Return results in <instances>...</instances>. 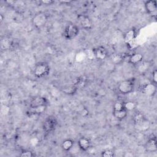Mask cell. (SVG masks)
<instances>
[{
	"mask_svg": "<svg viewBox=\"0 0 157 157\" xmlns=\"http://www.w3.org/2000/svg\"><path fill=\"white\" fill-rule=\"evenodd\" d=\"M57 124V120L54 117H47L43 123L42 128L44 131L46 133H50L53 131Z\"/></svg>",
	"mask_w": 157,
	"mask_h": 157,
	"instance_id": "cell-5",
	"label": "cell"
},
{
	"mask_svg": "<svg viewBox=\"0 0 157 157\" xmlns=\"http://www.w3.org/2000/svg\"><path fill=\"white\" fill-rule=\"evenodd\" d=\"M47 99L42 96H36L33 98L29 102V107L34 108L40 105H47Z\"/></svg>",
	"mask_w": 157,
	"mask_h": 157,
	"instance_id": "cell-9",
	"label": "cell"
},
{
	"mask_svg": "<svg viewBox=\"0 0 157 157\" xmlns=\"http://www.w3.org/2000/svg\"><path fill=\"white\" fill-rule=\"evenodd\" d=\"M113 110H119L124 109V105H123V102L121 101H117L114 103L113 106Z\"/></svg>",
	"mask_w": 157,
	"mask_h": 157,
	"instance_id": "cell-28",
	"label": "cell"
},
{
	"mask_svg": "<svg viewBox=\"0 0 157 157\" xmlns=\"http://www.w3.org/2000/svg\"><path fill=\"white\" fill-rule=\"evenodd\" d=\"M156 85L151 83H146L141 86L140 90L142 93L147 96H152L155 94L156 92Z\"/></svg>",
	"mask_w": 157,
	"mask_h": 157,
	"instance_id": "cell-6",
	"label": "cell"
},
{
	"mask_svg": "<svg viewBox=\"0 0 157 157\" xmlns=\"http://www.w3.org/2000/svg\"><path fill=\"white\" fill-rule=\"evenodd\" d=\"M137 66H138V71L140 72H144L148 70V69L150 66V64L147 61H142L139 64H138Z\"/></svg>",
	"mask_w": 157,
	"mask_h": 157,
	"instance_id": "cell-22",
	"label": "cell"
},
{
	"mask_svg": "<svg viewBox=\"0 0 157 157\" xmlns=\"http://www.w3.org/2000/svg\"><path fill=\"white\" fill-rule=\"evenodd\" d=\"M47 21L48 16L43 12L36 13L31 19L32 25L36 29H40L43 28L46 25Z\"/></svg>",
	"mask_w": 157,
	"mask_h": 157,
	"instance_id": "cell-2",
	"label": "cell"
},
{
	"mask_svg": "<svg viewBox=\"0 0 157 157\" xmlns=\"http://www.w3.org/2000/svg\"><path fill=\"white\" fill-rule=\"evenodd\" d=\"M145 118V117L144 116V115L140 113V112H137L136 113H135V115H134L133 117V118H132V120H133V122L134 123H137L140 120H142V119H144Z\"/></svg>",
	"mask_w": 157,
	"mask_h": 157,
	"instance_id": "cell-25",
	"label": "cell"
},
{
	"mask_svg": "<svg viewBox=\"0 0 157 157\" xmlns=\"http://www.w3.org/2000/svg\"><path fill=\"white\" fill-rule=\"evenodd\" d=\"M47 109V105H40L34 108H30L29 115H39L43 113Z\"/></svg>",
	"mask_w": 157,
	"mask_h": 157,
	"instance_id": "cell-16",
	"label": "cell"
},
{
	"mask_svg": "<svg viewBox=\"0 0 157 157\" xmlns=\"http://www.w3.org/2000/svg\"><path fill=\"white\" fill-rule=\"evenodd\" d=\"M112 115L117 120H122L127 117L128 112L124 109L119 110H113Z\"/></svg>",
	"mask_w": 157,
	"mask_h": 157,
	"instance_id": "cell-15",
	"label": "cell"
},
{
	"mask_svg": "<svg viewBox=\"0 0 157 157\" xmlns=\"http://www.w3.org/2000/svg\"><path fill=\"white\" fill-rule=\"evenodd\" d=\"M78 23L82 28L89 30L92 28V21L90 17L85 15H79L77 17Z\"/></svg>",
	"mask_w": 157,
	"mask_h": 157,
	"instance_id": "cell-7",
	"label": "cell"
},
{
	"mask_svg": "<svg viewBox=\"0 0 157 157\" xmlns=\"http://www.w3.org/2000/svg\"><path fill=\"white\" fill-rule=\"evenodd\" d=\"M145 9L147 12L152 15H156V10H157V5L156 2L154 0H149L145 2L144 4Z\"/></svg>",
	"mask_w": 157,
	"mask_h": 157,
	"instance_id": "cell-10",
	"label": "cell"
},
{
	"mask_svg": "<svg viewBox=\"0 0 157 157\" xmlns=\"http://www.w3.org/2000/svg\"><path fill=\"white\" fill-rule=\"evenodd\" d=\"M101 155L104 157H113L114 156L115 154L113 150L110 149H106L102 152Z\"/></svg>",
	"mask_w": 157,
	"mask_h": 157,
	"instance_id": "cell-26",
	"label": "cell"
},
{
	"mask_svg": "<svg viewBox=\"0 0 157 157\" xmlns=\"http://www.w3.org/2000/svg\"><path fill=\"white\" fill-rule=\"evenodd\" d=\"M94 58L99 60H104L107 56V51L102 46H99L93 50Z\"/></svg>",
	"mask_w": 157,
	"mask_h": 157,
	"instance_id": "cell-8",
	"label": "cell"
},
{
	"mask_svg": "<svg viewBox=\"0 0 157 157\" xmlns=\"http://www.w3.org/2000/svg\"><path fill=\"white\" fill-rule=\"evenodd\" d=\"M124 109L127 111H132L136 108V104L133 101H128L123 102Z\"/></svg>",
	"mask_w": 157,
	"mask_h": 157,
	"instance_id": "cell-23",
	"label": "cell"
},
{
	"mask_svg": "<svg viewBox=\"0 0 157 157\" xmlns=\"http://www.w3.org/2000/svg\"><path fill=\"white\" fill-rule=\"evenodd\" d=\"M135 128L140 131H145L150 128V121L145 117L142 120L134 123Z\"/></svg>",
	"mask_w": 157,
	"mask_h": 157,
	"instance_id": "cell-13",
	"label": "cell"
},
{
	"mask_svg": "<svg viewBox=\"0 0 157 157\" xmlns=\"http://www.w3.org/2000/svg\"><path fill=\"white\" fill-rule=\"evenodd\" d=\"M77 144L80 149L83 151H87L91 148V142L90 140L85 137H80L78 140Z\"/></svg>",
	"mask_w": 157,
	"mask_h": 157,
	"instance_id": "cell-12",
	"label": "cell"
},
{
	"mask_svg": "<svg viewBox=\"0 0 157 157\" xmlns=\"http://www.w3.org/2000/svg\"><path fill=\"white\" fill-rule=\"evenodd\" d=\"M145 150L148 152H155L157 150V141L155 137L149 139L144 145Z\"/></svg>",
	"mask_w": 157,
	"mask_h": 157,
	"instance_id": "cell-11",
	"label": "cell"
},
{
	"mask_svg": "<svg viewBox=\"0 0 157 157\" xmlns=\"http://www.w3.org/2000/svg\"><path fill=\"white\" fill-rule=\"evenodd\" d=\"M143 55L139 53H135L131 55L128 58V62L133 65H137L143 61Z\"/></svg>",
	"mask_w": 157,
	"mask_h": 157,
	"instance_id": "cell-14",
	"label": "cell"
},
{
	"mask_svg": "<svg viewBox=\"0 0 157 157\" xmlns=\"http://www.w3.org/2000/svg\"><path fill=\"white\" fill-rule=\"evenodd\" d=\"M50 72V66L45 62H39L37 63L33 70V74L35 77L41 78L47 76Z\"/></svg>",
	"mask_w": 157,
	"mask_h": 157,
	"instance_id": "cell-1",
	"label": "cell"
},
{
	"mask_svg": "<svg viewBox=\"0 0 157 157\" xmlns=\"http://www.w3.org/2000/svg\"><path fill=\"white\" fill-rule=\"evenodd\" d=\"M20 156L21 157H33L34 156V154L30 150H25L20 153Z\"/></svg>",
	"mask_w": 157,
	"mask_h": 157,
	"instance_id": "cell-27",
	"label": "cell"
},
{
	"mask_svg": "<svg viewBox=\"0 0 157 157\" xmlns=\"http://www.w3.org/2000/svg\"><path fill=\"white\" fill-rule=\"evenodd\" d=\"M0 18H1V21H2L3 20V17H2V14H1V15H0Z\"/></svg>",
	"mask_w": 157,
	"mask_h": 157,
	"instance_id": "cell-31",
	"label": "cell"
},
{
	"mask_svg": "<svg viewBox=\"0 0 157 157\" xmlns=\"http://www.w3.org/2000/svg\"><path fill=\"white\" fill-rule=\"evenodd\" d=\"M136 36V30L131 28L125 33L124 35V39L126 42L129 43L135 39Z\"/></svg>",
	"mask_w": 157,
	"mask_h": 157,
	"instance_id": "cell-17",
	"label": "cell"
},
{
	"mask_svg": "<svg viewBox=\"0 0 157 157\" xmlns=\"http://www.w3.org/2000/svg\"><path fill=\"white\" fill-rule=\"evenodd\" d=\"M73 145H74V141L71 139H66L63 140V142L61 143V148L64 151H69L73 147Z\"/></svg>",
	"mask_w": 157,
	"mask_h": 157,
	"instance_id": "cell-19",
	"label": "cell"
},
{
	"mask_svg": "<svg viewBox=\"0 0 157 157\" xmlns=\"http://www.w3.org/2000/svg\"><path fill=\"white\" fill-rule=\"evenodd\" d=\"M12 46V40L7 37H4L1 40V47L2 50H9Z\"/></svg>",
	"mask_w": 157,
	"mask_h": 157,
	"instance_id": "cell-18",
	"label": "cell"
},
{
	"mask_svg": "<svg viewBox=\"0 0 157 157\" xmlns=\"http://www.w3.org/2000/svg\"><path fill=\"white\" fill-rule=\"evenodd\" d=\"M40 2L44 5H52L55 2V1L52 0H42L40 1Z\"/></svg>",
	"mask_w": 157,
	"mask_h": 157,
	"instance_id": "cell-30",
	"label": "cell"
},
{
	"mask_svg": "<svg viewBox=\"0 0 157 157\" xmlns=\"http://www.w3.org/2000/svg\"><path fill=\"white\" fill-rule=\"evenodd\" d=\"M134 88V79L124 80L120 82L118 85L117 89L120 93L122 94H128L133 91Z\"/></svg>",
	"mask_w": 157,
	"mask_h": 157,
	"instance_id": "cell-3",
	"label": "cell"
},
{
	"mask_svg": "<svg viewBox=\"0 0 157 157\" xmlns=\"http://www.w3.org/2000/svg\"><path fill=\"white\" fill-rule=\"evenodd\" d=\"M85 85H86L85 79H84L83 77H80V78H77V80L75 83L74 84V85H75L78 89L83 88Z\"/></svg>",
	"mask_w": 157,
	"mask_h": 157,
	"instance_id": "cell-24",
	"label": "cell"
},
{
	"mask_svg": "<svg viewBox=\"0 0 157 157\" xmlns=\"http://www.w3.org/2000/svg\"><path fill=\"white\" fill-rule=\"evenodd\" d=\"M151 78H152V83L156 85L157 82V71L156 69H154L151 73Z\"/></svg>",
	"mask_w": 157,
	"mask_h": 157,
	"instance_id": "cell-29",
	"label": "cell"
},
{
	"mask_svg": "<svg viewBox=\"0 0 157 157\" xmlns=\"http://www.w3.org/2000/svg\"><path fill=\"white\" fill-rule=\"evenodd\" d=\"M77 90H78V88L74 85H71V86H68L63 88L62 90V91L66 94L73 95L77 92Z\"/></svg>",
	"mask_w": 157,
	"mask_h": 157,
	"instance_id": "cell-20",
	"label": "cell"
},
{
	"mask_svg": "<svg viewBox=\"0 0 157 157\" xmlns=\"http://www.w3.org/2000/svg\"><path fill=\"white\" fill-rule=\"evenodd\" d=\"M110 59L113 63L119 64L123 61V56L120 53H113L110 56Z\"/></svg>",
	"mask_w": 157,
	"mask_h": 157,
	"instance_id": "cell-21",
	"label": "cell"
},
{
	"mask_svg": "<svg viewBox=\"0 0 157 157\" xmlns=\"http://www.w3.org/2000/svg\"><path fill=\"white\" fill-rule=\"evenodd\" d=\"M78 33V27L74 23H69L66 26L65 29H64L63 35L66 39L72 40L74 39L75 37H77Z\"/></svg>",
	"mask_w": 157,
	"mask_h": 157,
	"instance_id": "cell-4",
	"label": "cell"
}]
</instances>
